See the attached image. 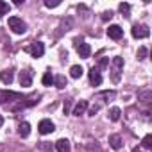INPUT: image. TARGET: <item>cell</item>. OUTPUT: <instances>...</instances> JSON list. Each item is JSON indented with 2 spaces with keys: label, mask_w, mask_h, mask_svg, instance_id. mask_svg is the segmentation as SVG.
Masks as SVG:
<instances>
[{
  "label": "cell",
  "mask_w": 152,
  "mask_h": 152,
  "mask_svg": "<svg viewBox=\"0 0 152 152\" xmlns=\"http://www.w3.org/2000/svg\"><path fill=\"white\" fill-rule=\"evenodd\" d=\"M115 97H116V93H115L113 90H107V91H100V93H97V95L93 97V104H91V107L88 109V115H90V116H95L104 106H107L111 100H115Z\"/></svg>",
  "instance_id": "1"
},
{
  "label": "cell",
  "mask_w": 152,
  "mask_h": 152,
  "mask_svg": "<svg viewBox=\"0 0 152 152\" xmlns=\"http://www.w3.org/2000/svg\"><path fill=\"white\" fill-rule=\"evenodd\" d=\"M56 150H57V152H70V150H72L70 141H68V140H64V138L57 140V141H56Z\"/></svg>",
  "instance_id": "16"
},
{
  "label": "cell",
  "mask_w": 152,
  "mask_h": 152,
  "mask_svg": "<svg viewBox=\"0 0 152 152\" xmlns=\"http://www.w3.org/2000/svg\"><path fill=\"white\" fill-rule=\"evenodd\" d=\"M59 4H61V0H45V6L50 7V9H52V7H57Z\"/></svg>",
  "instance_id": "28"
},
{
  "label": "cell",
  "mask_w": 152,
  "mask_h": 152,
  "mask_svg": "<svg viewBox=\"0 0 152 152\" xmlns=\"http://www.w3.org/2000/svg\"><path fill=\"white\" fill-rule=\"evenodd\" d=\"M54 84H56L59 90H63V88L66 86V77H64V75H56V77H54Z\"/></svg>",
  "instance_id": "23"
},
{
  "label": "cell",
  "mask_w": 152,
  "mask_h": 152,
  "mask_svg": "<svg viewBox=\"0 0 152 152\" xmlns=\"http://www.w3.org/2000/svg\"><path fill=\"white\" fill-rule=\"evenodd\" d=\"M83 73H84V70H83V66H81V64H73V66L70 68V75H72L73 79H79Z\"/></svg>",
  "instance_id": "18"
},
{
  "label": "cell",
  "mask_w": 152,
  "mask_h": 152,
  "mask_svg": "<svg viewBox=\"0 0 152 152\" xmlns=\"http://www.w3.org/2000/svg\"><path fill=\"white\" fill-rule=\"evenodd\" d=\"M39 99H41V95H38V93H34V95H31V97H25V99H22V100H18V106H13L11 109H13V111H20V109H25V107H31V106H34V104H38V102H39Z\"/></svg>",
  "instance_id": "3"
},
{
  "label": "cell",
  "mask_w": 152,
  "mask_h": 152,
  "mask_svg": "<svg viewBox=\"0 0 152 152\" xmlns=\"http://www.w3.org/2000/svg\"><path fill=\"white\" fill-rule=\"evenodd\" d=\"M107 36H109L111 39L118 41V39L124 38V29H122L120 25H109V29H107Z\"/></svg>",
  "instance_id": "12"
},
{
  "label": "cell",
  "mask_w": 152,
  "mask_h": 152,
  "mask_svg": "<svg viewBox=\"0 0 152 152\" xmlns=\"http://www.w3.org/2000/svg\"><path fill=\"white\" fill-rule=\"evenodd\" d=\"M140 148H145V150H150L152 148V134H147L143 140H141V147Z\"/></svg>",
  "instance_id": "22"
},
{
  "label": "cell",
  "mask_w": 152,
  "mask_h": 152,
  "mask_svg": "<svg viewBox=\"0 0 152 152\" xmlns=\"http://www.w3.org/2000/svg\"><path fill=\"white\" fill-rule=\"evenodd\" d=\"M138 99H140L143 104H150V100H152V91H150V90H145V91H141V93L138 95Z\"/></svg>",
  "instance_id": "19"
},
{
  "label": "cell",
  "mask_w": 152,
  "mask_h": 152,
  "mask_svg": "<svg viewBox=\"0 0 152 152\" xmlns=\"http://www.w3.org/2000/svg\"><path fill=\"white\" fill-rule=\"evenodd\" d=\"M109 147L115 148V150H120V148L124 147L122 136H120V134H111V136H109Z\"/></svg>",
  "instance_id": "14"
},
{
  "label": "cell",
  "mask_w": 152,
  "mask_h": 152,
  "mask_svg": "<svg viewBox=\"0 0 152 152\" xmlns=\"http://www.w3.org/2000/svg\"><path fill=\"white\" fill-rule=\"evenodd\" d=\"M75 48H77V54H79L83 59H88V57L91 56V47H90L88 43H84L81 38L75 39Z\"/></svg>",
  "instance_id": "6"
},
{
  "label": "cell",
  "mask_w": 152,
  "mask_h": 152,
  "mask_svg": "<svg viewBox=\"0 0 152 152\" xmlns=\"http://www.w3.org/2000/svg\"><path fill=\"white\" fill-rule=\"evenodd\" d=\"M88 77H90V84L91 86H100L102 84V73L97 66H93L90 72H88Z\"/></svg>",
  "instance_id": "8"
},
{
  "label": "cell",
  "mask_w": 152,
  "mask_h": 152,
  "mask_svg": "<svg viewBox=\"0 0 152 152\" xmlns=\"http://www.w3.org/2000/svg\"><path fill=\"white\" fill-rule=\"evenodd\" d=\"M131 34H132V38H136V39H141V38H147L148 34H150V31H148V27L147 25H132V31H131Z\"/></svg>",
  "instance_id": "9"
},
{
  "label": "cell",
  "mask_w": 152,
  "mask_h": 152,
  "mask_svg": "<svg viewBox=\"0 0 152 152\" xmlns=\"http://www.w3.org/2000/svg\"><path fill=\"white\" fill-rule=\"evenodd\" d=\"M2 125H4V118H2V116H0V127H2Z\"/></svg>",
  "instance_id": "32"
},
{
  "label": "cell",
  "mask_w": 152,
  "mask_h": 152,
  "mask_svg": "<svg viewBox=\"0 0 152 152\" xmlns=\"http://www.w3.org/2000/svg\"><path fill=\"white\" fill-rule=\"evenodd\" d=\"M118 9H120V13H122V15H125V16H129V11H131V6H129V4H125V2H122V4L118 6Z\"/></svg>",
  "instance_id": "25"
},
{
  "label": "cell",
  "mask_w": 152,
  "mask_h": 152,
  "mask_svg": "<svg viewBox=\"0 0 152 152\" xmlns=\"http://www.w3.org/2000/svg\"><path fill=\"white\" fill-rule=\"evenodd\" d=\"M39 150L41 152H50L52 150V143L50 141H41L39 143Z\"/></svg>",
  "instance_id": "26"
},
{
  "label": "cell",
  "mask_w": 152,
  "mask_h": 152,
  "mask_svg": "<svg viewBox=\"0 0 152 152\" xmlns=\"http://www.w3.org/2000/svg\"><path fill=\"white\" fill-rule=\"evenodd\" d=\"M23 97L20 95V93H15V91H2L0 93V106H2L4 102H18V100H22Z\"/></svg>",
  "instance_id": "10"
},
{
  "label": "cell",
  "mask_w": 152,
  "mask_h": 152,
  "mask_svg": "<svg viewBox=\"0 0 152 152\" xmlns=\"http://www.w3.org/2000/svg\"><path fill=\"white\" fill-rule=\"evenodd\" d=\"M38 131H39V134H50V132H54L56 131V125H54V122L52 120H41L39 122V125H38Z\"/></svg>",
  "instance_id": "11"
},
{
  "label": "cell",
  "mask_w": 152,
  "mask_h": 152,
  "mask_svg": "<svg viewBox=\"0 0 152 152\" xmlns=\"http://www.w3.org/2000/svg\"><path fill=\"white\" fill-rule=\"evenodd\" d=\"M147 54H148L147 47H140V48H138V59H140V61H143V59L147 57Z\"/></svg>",
  "instance_id": "27"
},
{
  "label": "cell",
  "mask_w": 152,
  "mask_h": 152,
  "mask_svg": "<svg viewBox=\"0 0 152 152\" xmlns=\"http://www.w3.org/2000/svg\"><path fill=\"white\" fill-rule=\"evenodd\" d=\"M25 52L31 54L32 57H43V54H45V45H43L41 41H34V43H31L29 47H25Z\"/></svg>",
  "instance_id": "5"
},
{
  "label": "cell",
  "mask_w": 152,
  "mask_h": 152,
  "mask_svg": "<svg viewBox=\"0 0 152 152\" xmlns=\"http://www.w3.org/2000/svg\"><path fill=\"white\" fill-rule=\"evenodd\" d=\"M32 77H34L32 68H25V70H22V72H20V84H22L23 88H29V86L32 84Z\"/></svg>",
  "instance_id": "7"
},
{
  "label": "cell",
  "mask_w": 152,
  "mask_h": 152,
  "mask_svg": "<svg viewBox=\"0 0 152 152\" xmlns=\"http://www.w3.org/2000/svg\"><path fill=\"white\" fill-rule=\"evenodd\" d=\"M41 83H43V86H52L54 84V75H52V72H45Z\"/></svg>",
  "instance_id": "21"
},
{
  "label": "cell",
  "mask_w": 152,
  "mask_h": 152,
  "mask_svg": "<svg viewBox=\"0 0 152 152\" xmlns=\"http://www.w3.org/2000/svg\"><path fill=\"white\" fill-rule=\"evenodd\" d=\"M120 116H122L120 107H111V109H109V120H111V122H118Z\"/></svg>",
  "instance_id": "20"
},
{
  "label": "cell",
  "mask_w": 152,
  "mask_h": 152,
  "mask_svg": "<svg viewBox=\"0 0 152 152\" xmlns=\"http://www.w3.org/2000/svg\"><path fill=\"white\" fill-rule=\"evenodd\" d=\"M124 70V59L120 56H115L113 61H111V81L116 84L120 83V73Z\"/></svg>",
  "instance_id": "2"
},
{
  "label": "cell",
  "mask_w": 152,
  "mask_h": 152,
  "mask_svg": "<svg viewBox=\"0 0 152 152\" xmlns=\"http://www.w3.org/2000/svg\"><path fill=\"white\" fill-rule=\"evenodd\" d=\"M70 109H72V100H64V104H63V111H64V115H68Z\"/></svg>",
  "instance_id": "29"
},
{
  "label": "cell",
  "mask_w": 152,
  "mask_h": 152,
  "mask_svg": "<svg viewBox=\"0 0 152 152\" xmlns=\"http://www.w3.org/2000/svg\"><path fill=\"white\" fill-rule=\"evenodd\" d=\"M18 134H20L22 138H27V136L31 134V125H29V122H22V124L18 125Z\"/></svg>",
  "instance_id": "17"
},
{
  "label": "cell",
  "mask_w": 152,
  "mask_h": 152,
  "mask_svg": "<svg viewBox=\"0 0 152 152\" xmlns=\"http://www.w3.org/2000/svg\"><path fill=\"white\" fill-rule=\"evenodd\" d=\"M113 18V11H104L102 13V20L106 22V20H111Z\"/></svg>",
  "instance_id": "30"
},
{
  "label": "cell",
  "mask_w": 152,
  "mask_h": 152,
  "mask_svg": "<svg viewBox=\"0 0 152 152\" xmlns=\"http://www.w3.org/2000/svg\"><path fill=\"white\" fill-rule=\"evenodd\" d=\"M0 81L4 84H11L15 81V72L13 70H2L0 72Z\"/></svg>",
  "instance_id": "15"
},
{
  "label": "cell",
  "mask_w": 152,
  "mask_h": 152,
  "mask_svg": "<svg viewBox=\"0 0 152 152\" xmlns=\"http://www.w3.org/2000/svg\"><path fill=\"white\" fill-rule=\"evenodd\" d=\"M132 152H143V150H141L140 147H134V148H132Z\"/></svg>",
  "instance_id": "31"
},
{
  "label": "cell",
  "mask_w": 152,
  "mask_h": 152,
  "mask_svg": "<svg viewBox=\"0 0 152 152\" xmlns=\"http://www.w3.org/2000/svg\"><path fill=\"white\" fill-rule=\"evenodd\" d=\"M7 13H9V4L4 2V0H0V18H2L4 15H7Z\"/></svg>",
  "instance_id": "24"
},
{
  "label": "cell",
  "mask_w": 152,
  "mask_h": 152,
  "mask_svg": "<svg viewBox=\"0 0 152 152\" xmlns=\"http://www.w3.org/2000/svg\"><path fill=\"white\" fill-rule=\"evenodd\" d=\"M88 100H79L77 104H75V107L72 109V115L73 116H81V115H84L86 111H88Z\"/></svg>",
  "instance_id": "13"
},
{
  "label": "cell",
  "mask_w": 152,
  "mask_h": 152,
  "mask_svg": "<svg viewBox=\"0 0 152 152\" xmlns=\"http://www.w3.org/2000/svg\"><path fill=\"white\" fill-rule=\"evenodd\" d=\"M7 25H9V29H11L15 34H23V32L27 31V25H25V22H23L22 18H18V16H11Z\"/></svg>",
  "instance_id": "4"
}]
</instances>
